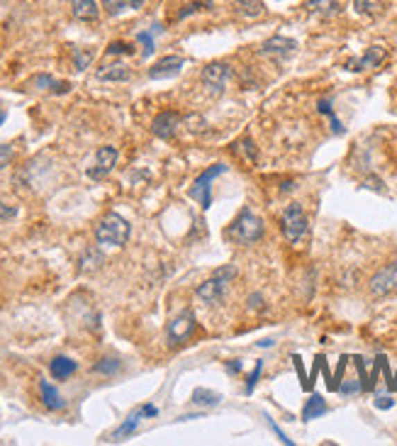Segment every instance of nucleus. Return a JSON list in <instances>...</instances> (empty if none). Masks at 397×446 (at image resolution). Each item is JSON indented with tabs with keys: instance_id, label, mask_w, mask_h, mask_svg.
Returning a JSON list of instances; mask_svg holds the SVG:
<instances>
[{
	"instance_id": "2f4dec72",
	"label": "nucleus",
	"mask_w": 397,
	"mask_h": 446,
	"mask_svg": "<svg viewBox=\"0 0 397 446\" xmlns=\"http://www.w3.org/2000/svg\"><path fill=\"white\" fill-rule=\"evenodd\" d=\"M239 147H242L244 156H246V159L251 161V164H256L258 151H256V147H253V139H251V137H244L242 142H239Z\"/></svg>"
},
{
	"instance_id": "f03ea898",
	"label": "nucleus",
	"mask_w": 397,
	"mask_h": 446,
	"mask_svg": "<svg viewBox=\"0 0 397 446\" xmlns=\"http://www.w3.org/2000/svg\"><path fill=\"white\" fill-rule=\"evenodd\" d=\"M129 234H132V227L117 213H108L95 229V239L100 244H110V247H124L129 242Z\"/></svg>"
},
{
	"instance_id": "c9c22d12",
	"label": "nucleus",
	"mask_w": 397,
	"mask_h": 446,
	"mask_svg": "<svg viewBox=\"0 0 397 446\" xmlns=\"http://www.w3.org/2000/svg\"><path fill=\"white\" fill-rule=\"evenodd\" d=\"M358 390H363L361 381H346L344 386H339V393H341V395H356Z\"/></svg>"
},
{
	"instance_id": "1a4fd4ad",
	"label": "nucleus",
	"mask_w": 397,
	"mask_h": 446,
	"mask_svg": "<svg viewBox=\"0 0 397 446\" xmlns=\"http://www.w3.org/2000/svg\"><path fill=\"white\" fill-rule=\"evenodd\" d=\"M159 415V410H156L154 405H144V407H137L132 415L127 417V420L122 422V424L117 427V429L112 431V436H110V441H122L127 439V436H132L137 431V427H140L142 417H156Z\"/></svg>"
},
{
	"instance_id": "393cba45",
	"label": "nucleus",
	"mask_w": 397,
	"mask_h": 446,
	"mask_svg": "<svg viewBox=\"0 0 397 446\" xmlns=\"http://www.w3.org/2000/svg\"><path fill=\"white\" fill-rule=\"evenodd\" d=\"M161 27L159 25H154V32H140V35H137V42H140L142 47H144V49H142V56H144V59H149L151 54H154V49H156V44H154V35H161Z\"/></svg>"
},
{
	"instance_id": "58836bf2",
	"label": "nucleus",
	"mask_w": 397,
	"mask_h": 446,
	"mask_svg": "<svg viewBox=\"0 0 397 446\" xmlns=\"http://www.w3.org/2000/svg\"><path fill=\"white\" fill-rule=\"evenodd\" d=\"M395 405V400H392V397H387V395H380L375 400V407L378 410H390V407Z\"/></svg>"
},
{
	"instance_id": "5701e85b",
	"label": "nucleus",
	"mask_w": 397,
	"mask_h": 446,
	"mask_svg": "<svg viewBox=\"0 0 397 446\" xmlns=\"http://www.w3.org/2000/svg\"><path fill=\"white\" fill-rule=\"evenodd\" d=\"M103 263H105L103 254H100L98 249H88V251L83 254V258H81V271H83V273H93V271H98Z\"/></svg>"
},
{
	"instance_id": "b1692460",
	"label": "nucleus",
	"mask_w": 397,
	"mask_h": 446,
	"mask_svg": "<svg viewBox=\"0 0 397 446\" xmlns=\"http://www.w3.org/2000/svg\"><path fill=\"white\" fill-rule=\"evenodd\" d=\"M307 8H310V13H319V15H324V17H332V15H337L339 3L337 0H307Z\"/></svg>"
},
{
	"instance_id": "4be33fe9",
	"label": "nucleus",
	"mask_w": 397,
	"mask_h": 446,
	"mask_svg": "<svg viewBox=\"0 0 397 446\" xmlns=\"http://www.w3.org/2000/svg\"><path fill=\"white\" fill-rule=\"evenodd\" d=\"M219 400H222V395H219V393L205 390V388H195L193 397H190V402H193V405H203V407H214V405H219Z\"/></svg>"
},
{
	"instance_id": "cd10ccee",
	"label": "nucleus",
	"mask_w": 397,
	"mask_h": 446,
	"mask_svg": "<svg viewBox=\"0 0 397 446\" xmlns=\"http://www.w3.org/2000/svg\"><path fill=\"white\" fill-rule=\"evenodd\" d=\"M119 366H122V363H119L117 358H100V361L95 363L93 371L95 373H103V376H115V373L119 371Z\"/></svg>"
},
{
	"instance_id": "f3484780",
	"label": "nucleus",
	"mask_w": 397,
	"mask_h": 446,
	"mask_svg": "<svg viewBox=\"0 0 397 446\" xmlns=\"http://www.w3.org/2000/svg\"><path fill=\"white\" fill-rule=\"evenodd\" d=\"M76 368H78V363L69 356H54L49 361V373H51V378H56V381H66L69 376H74Z\"/></svg>"
},
{
	"instance_id": "f704fd0d",
	"label": "nucleus",
	"mask_w": 397,
	"mask_h": 446,
	"mask_svg": "<svg viewBox=\"0 0 397 446\" xmlns=\"http://www.w3.org/2000/svg\"><path fill=\"white\" fill-rule=\"evenodd\" d=\"M12 156H15V151H12L10 144H0V171H3L8 164H10Z\"/></svg>"
},
{
	"instance_id": "412c9836",
	"label": "nucleus",
	"mask_w": 397,
	"mask_h": 446,
	"mask_svg": "<svg viewBox=\"0 0 397 446\" xmlns=\"http://www.w3.org/2000/svg\"><path fill=\"white\" fill-rule=\"evenodd\" d=\"M324 412H327V402H324V397L317 395V393H312V395H310V400L305 402L303 420L305 422H312V420H317V417H322Z\"/></svg>"
},
{
	"instance_id": "7c9ffc66",
	"label": "nucleus",
	"mask_w": 397,
	"mask_h": 446,
	"mask_svg": "<svg viewBox=\"0 0 397 446\" xmlns=\"http://www.w3.org/2000/svg\"><path fill=\"white\" fill-rule=\"evenodd\" d=\"M74 59H76V71H83V69H88V64L93 61V51L74 49Z\"/></svg>"
},
{
	"instance_id": "aec40b11",
	"label": "nucleus",
	"mask_w": 397,
	"mask_h": 446,
	"mask_svg": "<svg viewBox=\"0 0 397 446\" xmlns=\"http://www.w3.org/2000/svg\"><path fill=\"white\" fill-rule=\"evenodd\" d=\"M142 6H144V0H103V8L110 17H117L129 10H140Z\"/></svg>"
},
{
	"instance_id": "a211bd4d",
	"label": "nucleus",
	"mask_w": 397,
	"mask_h": 446,
	"mask_svg": "<svg viewBox=\"0 0 397 446\" xmlns=\"http://www.w3.org/2000/svg\"><path fill=\"white\" fill-rule=\"evenodd\" d=\"M71 10H74L76 20H83V22H95L100 15L95 0H71Z\"/></svg>"
},
{
	"instance_id": "c756f323",
	"label": "nucleus",
	"mask_w": 397,
	"mask_h": 446,
	"mask_svg": "<svg viewBox=\"0 0 397 446\" xmlns=\"http://www.w3.org/2000/svg\"><path fill=\"white\" fill-rule=\"evenodd\" d=\"M183 122L188 124V129L193 134H200L208 129V119H205L203 115H188V117H183Z\"/></svg>"
},
{
	"instance_id": "20e7f679",
	"label": "nucleus",
	"mask_w": 397,
	"mask_h": 446,
	"mask_svg": "<svg viewBox=\"0 0 397 446\" xmlns=\"http://www.w3.org/2000/svg\"><path fill=\"white\" fill-rule=\"evenodd\" d=\"M280 229H283L285 239L290 244H300L303 237L307 234L310 224H307V217H305L303 208L298 203H290L283 213V220H280Z\"/></svg>"
},
{
	"instance_id": "7ed1b4c3",
	"label": "nucleus",
	"mask_w": 397,
	"mask_h": 446,
	"mask_svg": "<svg viewBox=\"0 0 397 446\" xmlns=\"http://www.w3.org/2000/svg\"><path fill=\"white\" fill-rule=\"evenodd\" d=\"M234 278H237V268H234V266L217 268V271H214L212 276L208 278V281L200 283L198 290H195V295H198L203 303L217 305L219 300H222V295H224V290H227V286L234 281Z\"/></svg>"
},
{
	"instance_id": "bb28decb",
	"label": "nucleus",
	"mask_w": 397,
	"mask_h": 446,
	"mask_svg": "<svg viewBox=\"0 0 397 446\" xmlns=\"http://www.w3.org/2000/svg\"><path fill=\"white\" fill-rule=\"evenodd\" d=\"M234 6H237V10L246 17H258L263 13L261 0H234Z\"/></svg>"
},
{
	"instance_id": "f8f14e48",
	"label": "nucleus",
	"mask_w": 397,
	"mask_h": 446,
	"mask_svg": "<svg viewBox=\"0 0 397 446\" xmlns=\"http://www.w3.org/2000/svg\"><path fill=\"white\" fill-rule=\"evenodd\" d=\"M183 66H185L183 56L169 54V56H164V59H159L154 66H151V69H149V79L151 81L174 79V76H178L180 71H183Z\"/></svg>"
},
{
	"instance_id": "4c0bfd02",
	"label": "nucleus",
	"mask_w": 397,
	"mask_h": 446,
	"mask_svg": "<svg viewBox=\"0 0 397 446\" xmlns=\"http://www.w3.org/2000/svg\"><path fill=\"white\" fill-rule=\"evenodd\" d=\"M266 420H269V427H271V429H273V431H276V434H278V439H280V441H283V444L293 446V439H288V436H285V434H283V431H280V427H278V424H276V422H273V420H271V417H266Z\"/></svg>"
},
{
	"instance_id": "72a5a7b5",
	"label": "nucleus",
	"mask_w": 397,
	"mask_h": 446,
	"mask_svg": "<svg viewBox=\"0 0 397 446\" xmlns=\"http://www.w3.org/2000/svg\"><path fill=\"white\" fill-rule=\"evenodd\" d=\"M261 371H263V361H256V366H253L251 376L246 378V395H251V393H253V388H256L258 378H261Z\"/></svg>"
},
{
	"instance_id": "c85d7f7f",
	"label": "nucleus",
	"mask_w": 397,
	"mask_h": 446,
	"mask_svg": "<svg viewBox=\"0 0 397 446\" xmlns=\"http://www.w3.org/2000/svg\"><path fill=\"white\" fill-rule=\"evenodd\" d=\"M105 54H110V56H129V54H135V47L129 44V42H112V44H108Z\"/></svg>"
},
{
	"instance_id": "dca6fc26",
	"label": "nucleus",
	"mask_w": 397,
	"mask_h": 446,
	"mask_svg": "<svg viewBox=\"0 0 397 446\" xmlns=\"http://www.w3.org/2000/svg\"><path fill=\"white\" fill-rule=\"evenodd\" d=\"M98 81H105V83H124V81L132 79V71L129 66L124 64H110V66H103L98 69Z\"/></svg>"
},
{
	"instance_id": "6ab92c4d",
	"label": "nucleus",
	"mask_w": 397,
	"mask_h": 446,
	"mask_svg": "<svg viewBox=\"0 0 397 446\" xmlns=\"http://www.w3.org/2000/svg\"><path fill=\"white\" fill-rule=\"evenodd\" d=\"M40 393H42V402H44L47 410H64L66 407V400L59 395V390H56L51 383L47 381H40Z\"/></svg>"
},
{
	"instance_id": "2eb2a0df",
	"label": "nucleus",
	"mask_w": 397,
	"mask_h": 446,
	"mask_svg": "<svg viewBox=\"0 0 397 446\" xmlns=\"http://www.w3.org/2000/svg\"><path fill=\"white\" fill-rule=\"evenodd\" d=\"M30 85H35V88H40V90H49V93H54V95H66L71 90L69 81H56V79H51V76H47V74L32 76Z\"/></svg>"
},
{
	"instance_id": "6e6552de",
	"label": "nucleus",
	"mask_w": 397,
	"mask_h": 446,
	"mask_svg": "<svg viewBox=\"0 0 397 446\" xmlns=\"http://www.w3.org/2000/svg\"><path fill=\"white\" fill-rule=\"evenodd\" d=\"M180 122H183V115L176 113V110H164V113H159L154 117V122H151V132L156 134L159 139H174L176 132H178Z\"/></svg>"
},
{
	"instance_id": "f257e3e1",
	"label": "nucleus",
	"mask_w": 397,
	"mask_h": 446,
	"mask_svg": "<svg viewBox=\"0 0 397 446\" xmlns=\"http://www.w3.org/2000/svg\"><path fill=\"white\" fill-rule=\"evenodd\" d=\"M266 227H263V220L258 215H253L251 210H244L232 224L229 229H224V239L234 244H253L263 237Z\"/></svg>"
},
{
	"instance_id": "0eeeda50",
	"label": "nucleus",
	"mask_w": 397,
	"mask_h": 446,
	"mask_svg": "<svg viewBox=\"0 0 397 446\" xmlns=\"http://www.w3.org/2000/svg\"><path fill=\"white\" fill-rule=\"evenodd\" d=\"M229 79H232V69L227 64H222V61H212V64H208L203 69V85L212 95H222Z\"/></svg>"
},
{
	"instance_id": "a878e982",
	"label": "nucleus",
	"mask_w": 397,
	"mask_h": 446,
	"mask_svg": "<svg viewBox=\"0 0 397 446\" xmlns=\"http://www.w3.org/2000/svg\"><path fill=\"white\" fill-rule=\"evenodd\" d=\"M317 110H319L322 115H327V117H329V124H332V132H334V134H344V124L339 122V117L334 115L332 100H329V98H322V100L317 103Z\"/></svg>"
},
{
	"instance_id": "ddd939ff",
	"label": "nucleus",
	"mask_w": 397,
	"mask_h": 446,
	"mask_svg": "<svg viewBox=\"0 0 397 446\" xmlns=\"http://www.w3.org/2000/svg\"><path fill=\"white\" fill-rule=\"evenodd\" d=\"M385 56H387V51H385V47H368L366 49V54L363 56H358V59H351L346 64V69L348 71H366V69H378V66L385 61Z\"/></svg>"
},
{
	"instance_id": "37998d69",
	"label": "nucleus",
	"mask_w": 397,
	"mask_h": 446,
	"mask_svg": "<svg viewBox=\"0 0 397 446\" xmlns=\"http://www.w3.org/2000/svg\"><path fill=\"white\" fill-rule=\"evenodd\" d=\"M258 347H273V339H263V342H258Z\"/></svg>"
},
{
	"instance_id": "9d476101",
	"label": "nucleus",
	"mask_w": 397,
	"mask_h": 446,
	"mask_svg": "<svg viewBox=\"0 0 397 446\" xmlns=\"http://www.w3.org/2000/svg\"><path fill=\"white\" fill-rule=\"evenodd\" d=\"M115 164H117V149L100 147L98 151H95V166H90L85 174H88V179H93V181H103L105 176L115 169Z\"/></svg>"
},
{
	"instance_id": "a19ab883",
	"label": "nucleus",
	"mask_w": 397,
	"mask_h": 446,
	"mask_svg": "<svg viewBox=\"0 0 397 446\" xmlns=\"http://www.w3.org/2000/svg\"><path fill=\"white\" fill-rule=\"evenodd\" d=\"M293 361H295V368H298L300 378H303V386H305V371H303V363H300V356H293Z\"/></svg>"
},
{
	"instance_id": "4468645a",
	"label": "nucleus",
	"mask_w": 397,
	"mask_h": 446,
	"mask_svg": "<svg viewBox=\"0 0 397 446\" xmlns=\"http://www.w3.org/2000/svg\"><path fill=\"white\" fill-rule=\"evenodd\" d=\"M298 49V42L290 40V37H283V35H276L271 40L263 42L261 51L263 54H278V56H288V54H295Z\"/></svg>"
},
{
	"instance_id": "9b49d317",
	"label": "nucleus",
	"mask_w": 397,
	"mask_h": 446,
	"mask_svg": "<svg viewBox=\"0 0 397 446\" xmlns=\"http://www.w3.org/2000/svg\"><path fill=\"white\" fill-rule=\"evenodd\" d=\"M395 288H397V261L387 263L385 268H380V271L371 278V292L375 297L387 295V292H392Z\"/></svg>"
},
{
	"instance_id": "ea45409f",
	"label": "nucleus",
	"mask_w": 397,
	"mask_h": 446,
	"mask_svg": "<svg viewBox=\"0 0 397 446\" xmlns=\"http://www.w3.org/2000/svg\"><path fill=\"white\" fill-rule=\"evenodd\" d=\"M261 305H263V295H261V292H253V295L248 297V308H251V310H258Z\"/></svg>"
},
{
	"instance_id": "473e14b6",
	"label": "nucleus",
	"mask_w": 397,
	"mask_h": 446,
	"mask_svg": "<svg viewBox=\"0 0 397 446\" xmlns=\"http://www.w3.org/2000/svg\"><path fill=\"white\" fill-rule=\"evenodd\" d=\"M12 217H17V205L0 198V220L8 222V220H12Z\"/></svg>"
},
{
	"instance_id": "c03bdc74",
	"label": "nucleus",
	"mask_w": 397,
	"mask_h": 446,
	"mask_svg": "<svg viewBox=\"0 0 397 446\" xmlns=\"http://www.w3.org/2000/svg\"><path fill=\"white\" fill-rule=\"evenodd\" d=\"M6 122V113H3V110H0V124Z\"/></svg>"
},
{
	"instance_id": "79ce46f5",
	"label": "nucleus",
	"mask_w": 397,
	"mask_h": 446,
	"mask_svg": "<svg viewBox=\"0 0 397 446\" xmlns=\"http://www.w3.org/2000/svg\"><path fill=\"white\" fill-rule=\"evenodd\" d=\"M227 371L234 376V373H239V371H242V363H239V361H232V363H229V366H227Z\"/></svg>"
},
{
	"instance_id": "39448f33",
	"label": "nucleus",
	"mask_w": 397,
	"mask_h": 446,
	"mask_svg": "<svg viewBox=\"0 0 397 446\" xmlns=\"http://www.w3.org/2000/svg\"><path fill=\"white\" fill-rule=\"evenodd\" d=\"M222 174H227V166H224V164L208 166V171H203V174L195 179V183L190 185L188 195L193 200H198L200 208H203V210H208L210 205H212V195H210V188H212V181L219 179Z\"/></svg>"
},
{
	"instance_id": "423d86ee",
	"label": "nucleus",
	"mask_w": 397,
	"mask_h": 446,
	"mask_svg": "<svg viewBox=\"0 0 397 446\" xmlns=\"http://www.w3.org/2000/svg\"><path fill=\"white\" fill-rule=\"evenodd\" d=\"M195 327H198V322H195V313H193V310H183V313L176 315V317L169 322V327H166L169 344L178 347V344L188 342V339L193 337Z\"/></svg>"
},
{
	"instance_id": "e433bc0d",
	"label": "nucleus",
	"mask_w": 397,
	"mask_h": 446,
	"mask_svg": "<svg viewBox=\"0 0 397 446\" xmlns=\"http://www.w3.org/2000/svg\"><path fill=\"white\" fill-rule=\"evenodd\" d=\"M200 8H210V3H190V6H185L183 10L178 13V20H183V17H188V15H195Z\"/></svg>"
}]
</instances>
